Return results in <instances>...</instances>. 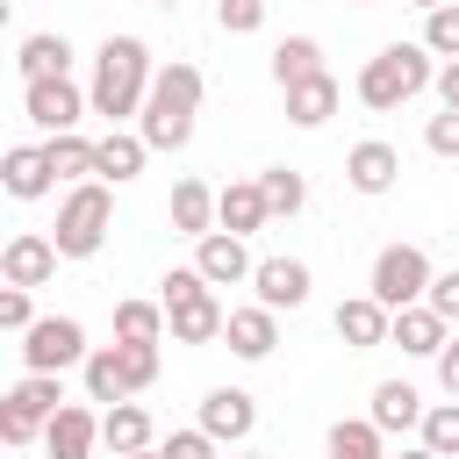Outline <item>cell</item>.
<instances>
[{"instance_id": "74e56055", "label": "cell", "mask_w": 459, "mask_h": 459, "mask_svg": "<svg viewBox=\"0 0 459 459\" xmlns=\"http://www.w3.org/2000/svg\"><path fill=\"white\" fill-rule=\"evenodd\" d=\"M158 452H165V459H215V437H208V430L194 423V430H172V437H165Z\"/></svg>"}, {"instance_id": "836d02e7", "label": "cell", "mask_w": 459, "mask_h": 459, "mask_svg": "<svg viewBox=\"0 0 459 459\" xmlns=\"http://www.w3.org/2000/svg\"><path fill=\"white\" fill-rule=\"evenodd\" d=\"M423 50L430 57H459V7H437V14H423Z\"/></svg>"}, {"instance_id": "60d3db41", "label": "cell", "mask_w": 459, "mask_h": 459, "mask_svg": "<svg viewBox=\"0 0 459 459\" xmlns=\"http://www.w3.org/2000/svg\"><path fill=\"white\" fill-rule=\"evenodd\" d=\"M423 301H430V308H437V316H445V323H459V265H452V273H437V280H430V294H423Z\"/></svg>"}, {"instance_id": "484cf974", "label": "cell", "mask_w": 459, "mask_h": 459, "mask_svg": "<svg viewBox=\"0 0 459 459\" xmlns=\"http://www.w3.org/2000/svg\"><path fill=\"white\" fill-rule=\"evenodd\" d=\"M100 445H108L115 459L151 452V416H143V402H115V409L100 416Z\"/></svg>"}, {"instance_id": "4fadbf2b", "label": "cell", "mask_w": 459, "mask_h": 459, "mask_svg": "<svg viewBox=\"0 0 459 459\" xmlns=\"http://www.w3.org/2000/svg\"><path fill=\"white\" fill-rule=\"evenodd\" d=\"M366 416H373V430H380V437H402V430H423L430 402H423V394H416L409 380H380V387H373V409H366Z\"/></svg>"}, {"instance_id": "ee69618b", "label": "cell", "mask_w": 459, "mask_h": 459, "mask_svg": "<svg viewBox=\"0 0 459 459\" xmlns=\"http://www.w3.org/2000/svg\"><path fill=\"white\" fill-rule=\"evenodd\" d=\"M437 100L459 115V57H452V65H437Z\"/></svg>"}, {"instance_id": "f546056e", "label": "cell", "mask_w": 459, "mask_h": 459, "mask_svg": "<svg viewBox=\"0 0 459 459\" xmlns=\"http://www.w3.org/2000/svg\"><path fill=\"white\" fill-rule=\"evenodd\" d=\"M258 194H265L273 215H301V208H308V179H301L294 165H265V172H258Z\"/></svg>"}, {"instance_id": "e575fe53", "label": "cell", "mask_w": 459, "mask_h": 459, "mask_svg": "<svg viewBox=\"0 0 459 459\" xmlns=\"http://www.w3.org/2000/svg\"><path fill=\"white\" fill-rule=\"evenodd\" d=\"M122 373H129V394H143L158 380V344H122Z\"/></svg>"}, {"instance_id": "7402d4cb", "label": "cell", "mask_w": 459, "mask_h": 459, "mask_svg": "<svg viewBox=\"0 0 459 459\" xmlns=\"http://www.w3.org/2000/svg\"><path fill=\"white\" fill-rule=\"evenodd\" d=\"M165 323H172V344H215L222 323H230V308H222L215 294H194V301L165 308Z\"/></svg>"}, {"instance_id": "d6a6232c", "label": "cell", "mask_w": 459, "mask_h": 459, "mask_svg": "<svg viewBox=\"0 0 459 459\" xmlns=\"http://www.w3.org/2000/svg\"><path fill=\"white\" fill-rule=\"evenodd\" d=\"M416 445H430L437 459H459V402H430V416H423Z\"/></svg>"}, {"instance_id": "9c48e42d", "label": "cell", "mask_w": 459, "mask_h": 459, "mask_svg": "<svg viewBox=\"0 0 459 459\" xmlns=\"http://www.w3.org/2000/svg\"><path fill=\"white\" fill-rule=\"evenodd\" d=\"M194 273H201L208 287H237V280H251V273H258V258L244 251V237L215 230V237H201V244H194Z\"/></svg>"}, {"instance_id": "2e32d148", "label": "cell", "mask_w": 459, "mask_h": 459, "mask_svg": "<svg viewBox=\"0 0 459 459\" xmlns=\"http://www.w3.org/2000/svg\"><path fill=\"white\" fill-rule=\"evenodd\" d=\"M330 323H337V337H344L351 351H373V344H387V337H394V316H387L373 294H351V301H337V316H330Z\"/></svg>"}, {"instance_id": "b9f144b4", "label": "cell", "mask_w": 459, "mask_h": 459, "mask_svg": "<svg viewBox=\"0 0 459 459\" xmlns=\"http://www.w3.org/2000/svg\"><path fill=\"white\" fill-rule=\"evenodd\" d=\"M0 437H7V445H36V437H43V423H29V416L0 409Z\"/></svg>"}, {"instance_id": "8fae6325", "label": "cell", "mask_w": 459, "mask_h": 459, "mask_svg": "<svg viewBox=\"0 0 459 459\" xmlns=\"http://www.w3.org/2000/svg\"><path fill=\"white\" fill-rule=\"evenodd\" d=\"M93 445H100V416H93L86 402H65V409L43 423V452H50V459H93Z\"/></svg>"}, {"instance_id": "8992f818", "label": "cell", "mask_w": 459, "mask_h": 459, "mask_svg": "<svg viewBox=\"0 0 459 459\" xmlns=\"http://www.w3.org/2000/svg\"><path fill=\"white\" fill-rule=\"evenodd\" d=\"M86 359H93V344L72 316H36L22 330V366L29 373H65V366H86Z\"/></svg>"}, {"instance_id": "681fc988", "label": "cell", "mask_w": 459, "mask_h": 459, "mask_svg": "<svg viewBox=\"0 0 459 459\" xmlns=\"http://www.w3.org/2000/svg\"><path fill=\"white\" fill-rule=\"evenodd\" d=\"M244 459H265V452H244Z\"/></svg>"}, {"instance_id": "44dd1931", "label": "cell", "mask_w": 459, "mask_h": 459, "mask_svg": "<svg viewBox=\"0 0 459 459\" xmlns=\"http://www.w3.org/2000/svg\"><path fill=\"white\" fill-rule=\"evenodd\" d=\"M215 201H222V194H215L208 179H179V186H172V230L194 237V244L215 237Z\"/></svg>"}, {"instance_id": "5b68a950", "label": "cell", "mask_w": 459, "mask_h": 459, "mask_svg": "<svg viewBox=\"0 0 459 459\" xmlns=\"http://www.w3.org/2000/svg\"><path fill=\"white\" fill-rule=\"evenodd\" d=\"M430 258H423V244H387L380 258H373V280H366V294L387 308V316H402V308H416L423 294H430Z\"/></svg>"}, {"instance_id": "f35d334b", "label": "cell", "mask_w": 459, "mask_h": 459, "mask_svg": "<svg viewBox=\"0 0 459 459\" xmlns=\"http://www.w3.org/2000/svg\"><path fill=\"white\" fill-rule=\"evenodd\" d=\"M194 294H208V280H201L194 265H172V273H165V294H158V301H165V308H179V301H194Z\"/></svg>"}, {"instance_id": "7bdbcfd3", "label": "cell", "mask_w": 459, "mask_h": 459, "mask_svg": "<svg viewBox=\"0 0 459 459\" xmlns=\"http://www.w3.org/2000/svg\"><path fill=\"white\" fill-rule=\"evenodd\" d=\"M437 387H445V394L459 402V337H452V344L437 351Z\"/></svg>"}, {"instance_id": "1f68e13d", "label": "cell", "mask_w": 459, "mask_h": 459, "mask_svg": "<svg viewBox=\"0 0 459 459\" xmlns=\"http://www.w3.org/2000/svg\"><path fill=\"white\" fill-rule=\"evenodd\" d=\"M43 151H50V172H57V179H72V186H79V179H93V158H100V143H86L79 129H72V136H50Z\"/></svg>"}, {"instance_id": "d6986e66", "label": "cell", "mask_w": 459, "mask_h": 459, "mask_svg": "<svg viewBox=\"0 0 459 459\" xmlns=\"http://www.w3.org/2000/svg\"><path fill=\"white\" fill-rule=\"evenodd\" d=\"M265 222H273V208H265L258 179H230V186H222V201H215V230L251 237V230H265Z\"/></svg>"}, {"instance_id": "e0dca14e", "label": "cell", "mask_w": 459, "mask_h": 459, "mask_svg": "<svg viewBox=\"0 0 459 459\" xmlns=\"http://www.w3.org/2000/svg\"><path fill=\"white\" fill-rule=\"evenodd\" d=\"M387 344H402L409 359H437V351L452 344V323H445L430 301H416V308H402V316H394V337H387Z\"/></svg>"}, {"instance_id": "f6af8a7d", "label": "cell", "mask_w": 459, "mask_h": 459, "mask_svg": "<svg viewBox=\"0 0 459 459\" xmlns=\"http://www.w3.org/2000/svg\"><path fill=\"white\" fill-rule=\"evenodd\" d=\"M409 7H423V14H437V7H459V0H409Z\"/></svg>"}, {"instance_id": "cb8c5ba5", "label": "cell", "mask_w": 459, "mask_h": 459, "mask_svg": "<svg viewBox=\"0 0 459 459\" xmlns=\"http://www.w3.org/2000/svg\"><path fill=\"white\" fill-rule=\"evenodd\" d=\"M337 100H344V93H337V79H330V72H316V79L287 86V122H294V129H323V122L337 115Z\"/></svg>"}, {"instance_id": "8d00e7d4", "label": "cell", "mask_w": 459, "mask_h": 459, "mask_svg": "<svg viewBox=\"0 0 459 459\" xmlns=\"http://www.w3.org/2000/svg\"><path fill=\"white\" fill-rule=\"evenodd\" d=\"M29 323H36V301H29V287H0V330H14V337H22Z\"/></svg>"}, {"instance_id": "4316f807", "label": "cell", "mask_w": 459, "mask_h": 459, "mask_svg": "<svg viewBox=\"0 0 459 459\" xmlns=\"http://www.w3.org/2000/svg\"><path fill=\"white\" fill-rule=\"evenodd\" d=\"M323 72V43L316 36H287L280 50H273V86L287 93V86H301V79H316Z\"/></svg>"}, {"instance_id": "ba28073f", "label": "cell", "mask_w": 459, "mask_h": 459, "mask_svg": "<svg viewBox=\"0 0 459 459\" xmlns=\"http://www.w3.org/2000/svg\"><path fill=\"white\" fill-rule=\"evenodd\" d=\"M251 423H258V402H251L244 387H208V394H201V430H208L215 445H244Z\"/></svg>"}, {"instance_id": "52a82bcc", "label": "cell", "mask_w": 459, "mask_h": 459, "mask_svg": "<svg viewBox=\"0 0 459 459\" xmlns=\"http://www.w3.org/2000/svg\"><path fill=\"white\" fill-rule=\"evenodd\" d=\"M22 115H29L43 136H72V129L93 115V100H86L72 79H29V86H22Z\"/></svg>"}, {"instance_id": "f1b7e54d", "label": "cell", "mask_w": 459, "mask_h": 459, "mask_svg": "<svg viewBox=\"0 0 459 459\" xmlns=\"http://www.w3.org/2000/svg\"><path fill=\"white\" fill-rule=\"evenodd\" d=\"M86 402H129V373H122V344H100L86 359Z\"/></svg>"}, {"instance_id": "7dc6e473", "label": "cell", "mask_w": 459, "mask_h": 459, "mask_svg": "<svg viewBox=\"0 0 459 459\" xmlns=\"http://www.w3.org/2000/svg\"><path fill=\"white\" fill-rule=\"evenodd\" d=\"M129 459H165V452H129Z\"/></svg>"}, {"instance_id": "ab89813d", "label": "cell", "mask_w": 459, "mask_h": 459, "mask_svg": "<svg viewBox=\"0 0 459 459\" xmlns=\"http://www.w3.org/2000/svg\"><path fill=\"white\" fill-rule=\"evenodd\" d=\"M423 143L437 151V158H459V115L445 108V115H430V129H423Z\"/></svg>"}, {"instance_id": "6da1fadb", "label": "cell", "mask_w": 459, "mask_h": 459, "mask_svg": "<svg viewBox=\"0 0 459 459\" xmlns=\"http://www.w3.org/2000/svg\"><path fill=\"white\" fill-rule=\"evenodd\" d=\"M151 79H158V65H151L143 36H108V43L93 50V86H86V100H93V115L122 122V115H143Z\"/></svg>"}, {"instance_id": "5bb4252c", "label": "cell", "mask_w": 459, "mask_h": 459, "mask_svg": "<svg viewBox=\"0 0 459 459\" xmlns=\"http://www.w3.org/2000/svg\"><path fill=\"white\" fill-rule=\"evenodd\" d=\"M0 186H7L14 201H43V194L57 186V172H50V151H43V143H14V151L0 158Z\"/></svg>"}, {"instance_id": "83f0119b", "label": "cell", "mask_w": 459, "mask_h": 459, "mask_svg": "<svg viewBox=\"0 0 459 459\" xmlns=\"http://www.w3.org/2000/svg\"><path fill=\"white\" fill-rule=\"evenodd\" d=\"M165 330V301H115V344H158Z\"/></svg>"}, {"instance_id": "3957f363", "label": "cell", "mask_w": 459, "mask_h": 459, "mask_svg": "<svg viewBox=\"0 0 459 459\" xmlns=\"http://www.w3.org/2000/svg\"><path fill=\"white\" fill-rule=\"evenodd\" d=\"M423 86H437V65H430V50H423V43H387V50H380V57H366V72H359V100H366L373 115H387V108L416 100Z\"/></svg>"}, {"instance_id": "603a6c76", "label": "cell", "mask_w": 459, "mask_h": 459, "mask_svg": "<svg viewBox=\"0 0 459 459\" xmlns=\"http://www.w3.org/2000/svg\"><path fill=\"white\" fill-rule=\"evenodd\" d=\"M14 72H22V86H29V79H65V72H72V43L50 36V29H36V36H22Z\"/></svg>"}, {"instance_id": "d590c367", "label": "cell", "mask_w": 459, "mask_h": 459, "mask_svg": "<svg viewBox=\"0 0 459 459\" xmlns=\"http://www.w3.org/2000/svg\"><path fill=\"white\" fill-rule=\"evenodd\" d=\"M215 22H222L230 36H251V29H265V0H222Z\"/></svg>"}, {"instance_id": "277c9868", "label": "cell", "mask_w": 459, "mask_h": 459, "mask_svg": "<svg viewBox=\"0 0 459 459\" xmlns=\"http://www.w3.org/2000/svg\"><path fill=\"white\" fill-rule=\"evenodd\" d=\"M108 222H115V194H108V179H79V186L57 201V230H50L57 258H93V251L108 244Z\"/></svg>"}, {"instance_id": "ac0fdd59", "label": "cell", "mask_w": 459, "mask_h": 459, "mask_svg": "<svg viewBox=\"0 0 459 459\" xmlns=\"http://www.w3.org/2000/svg\"><path fill=\"white\" fill-rule=\"evenodd\" d=\"M222 344L237 351V359H273V344H280V316L273 308H230V323H222Z\"/></svg>"}, {"instance_id": "c3c4849f", "label": "cell", "mask_w": 459, "mask_h": 459, "mask_svg": "<svg viewBox=\"0 0 459 459\" xmlns=\"http://www.w3.org/2000/svg\"><path fill=\"white\" fill-rule=\"evenodd\" d=\"M151 7H179V0H151Z\"/></svg>"}, {"instance_id": "9a60e30c", "label": "cell", "mask_w": 459, "mask_h": 459, "mask_svg": "<svg viewBox=\"0 0 459 459\" xmlns=\"http://www.w3.org/2000/svg\"><path fill=\"white\" fill-rule=\"evenodd\" d=\"M251 287H258V308H301L308 301V265L301 258H258V273H251Z\"/></svg>"}, {"instance_id": "bcb514c9", "label": "cell", "mask_w": 459, "mask_h": 459, "mask_svg": "<svg viewBox=\"0 0 459 459\" xmlns=\"http://www.w3.org/2000/svg\"><path fill=\"white\" fill-rule=\"evenodd\" d=\"M402 459H437V452H430V445H409V452H402Z\"/></svg>"}, {"instance_id": "7a4b0ae2", "label": "cell", "mask_w": 459, "mask_h": 459, "mask_svg": "<svg viewBox=\"0 0 459 459\" xmlns=\"http://www.w3.org/2000/svg\"><path fill=\"white\" fill-rule=\"evenodd\" d=\"M194 115H201V72L194 65H158V79H151V100H143V115H136V136L151 143V151H186V136H194Z\"/></svg>"}, {"instance_id": "f907efd6", "label": "cell", "mask_w": 459, "mask_h": 459, "mask_svg": "<svg viewBox=\"0 0 459 459\" xmlns=\"http://www.w3.org/2000/svg\"><path fill=\"white\" fill-rule=\"evenodd\" d=\"M351 7H366V0H351Z\"/></svg>"}, {"instance_id": "4dcf8cb0", "label": "cell", "mask_w": 459, "mask_h": 459, "mask_svg": "<svg viewBox=\"0 0 459 459\" xmlns=\"http://www.w3.org/2000/svg\"><path fill=\"white\" fill-rule=\"evenodd\" d=\"M330 459H387L373 416H344V423H330Z\"/></svg>"}, {"instance_id": "ffe728a7", "label": "cell", "mask_w": 459, "mask_h": 459, "mask_svg": "<svg viewBox=\"0 0 459 459\" xmlns=\"http://www.w3.org/2000/svg\"><path fill=\"white\" fill-rule=\"evenodd\" d=\"M143 158H151V143H143L136 129H108V136H100V158H93V179L129 186V179L143 172Z\"/></svg>"}, {"instance_id": "7c38bea8", "label": "cell", "mask_w": 459, "mask_h": 459, "mask_svg": "<svg viewBox=\"0 0 459 459\" xmlns=\"http://www.w3.org/2000/svg\"><path fill=\"white\" fill-rule=\"evenodd\" d=\"M344 179H351V194H387L402 179V151L380 143V136H366V143L344 151Z\"/></svg>"}, {"instance_id": "d4e9b609", "label": "cell", "mask_w": 459, "mask_h": 459, "mask_svg": "<svg viewBox=\"0 0 459 459\" xmlns=\"http://www.w3.org/2000/svg\"><path fill=\"white\" fill-rule=\"evenodd\" d=\"M0 409H14V416H29V423H50V416L65 409V387H57V373H22V380L0 394Z\"/></svg>"}, {"instance_id": "30bf717a", "label": "cell", "mask_w": 459, "mask_h": 459, "mask_svg": "<svg viewBox=\"0 0 459 459\" xmlns=\"http://www.w3.org/2000/svg\"><path fill=\"white\" fill-rule=\"evenodd\" d=\"M50 273H57V244H50V237H36V230L7 237V251H0V280H7V287H29V294H36Z\"/></svg>"}]
</instances>
